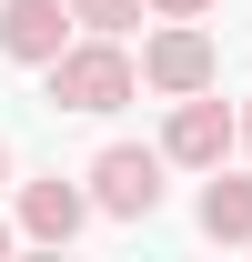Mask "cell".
Here are the masks:
<instances>
[{
	"label": "cell",
	"instance_id": "cell-1",
	"mask_svg": "<svg viewBox=\"0 0 252 262\" xmlns=\"http://www.w3.org/2000/svg\"><path fill=\"white\" fill-rule=\"evenodd\" d=\"M40 71H51V101H61V111H121V101L141 91V71H131V51L111 31L101 40H61Z\"/></svg>",
	"mask_w": 252,
	"mask_h": 262
},
{
	"label": "cell",
	"instance_id": "cell-2",
	"mask_svg": "<svg viewBox=\"0 0 252 262\" xmlns=\"http://www.w3.org/2000/svg\"><path fill=\"white\" fill-rule=\"evenodd\" d=\"M91 202L111 212V222H152V212H161V151L111 141V151L91 162Z\"/></svg>",
	"mask_w": 252,
	"mask_h": 262
},
{
	"label": "cell",
	"instance_id": "cell-3",
	"mask_svg": "<svg viewBox=\"0 0 252 262\" xmlns=\"http://www.w3.org/2000/svg\"><path fill=\"white\" fill-rule=\"evenodd\" d=\"M242 141V121L222 111V101H202V91H182V111H172V131H161V162H182V171H212L222 151Z\"/></svg>",
	"mask_w": 252,
	"mask_h": 262
},
{
	"label": "cell",
	"instance_id": "cell-4",
	"mask_svg": "<svg viewBox=\"0 0 252 262\" xmlns=\"http://www.w3.org/2000/svg\"><path fill=\"white\" fill-rule=\"evenodd\" d=\"M212 71H222V61H212V31H192V20H172V31L141 51V81L172 91V101H182V91H212Z\"/></svg>",
	"mask_w": 252,
	"mask_h": 262
},
{
	"label": "cell",
	"instance_id": "cell-5",
	"mask_svg": "<svg viewBox=\"0 0 252 262\" xmlns=\"http://www.w3.org/2000/svg\"><path fill=\"white\" fill-rule=\"evenodd\" d=\"M61 40H71V0H0V51H10V61L40 71Z\"/></svg>",
	"mask_w": 252,
	"mask_h": 262
},
{
	"label": "cell",
	"instance_id": "cell-6",
	"mask_svg": "<svg viewBox=\"0 0 252 262\" xmlns=\"http://www.w3.org/2000/svg\"><path fill=\"white\" fill-rule=\"evenodd\" d=\"M81 222H91V202L71 192L61 171H51V182H20V232H31V242H71Z\"/></svg>",
	"mask_w": 252,
	"mask_h": 262
},
{
	"label": "cell",
	"instance_id": "cell-7",
	"mask_svg": "<svg viewBox=\"0 0 252 262\" xmlns=\"http://www.w3.org/2000/svg\"><path fill=\"white\" fill-rule=\"evenodd\" d=\"M202 232L212 242H252V182H222V162L202 182Z\"/></svg>",
	"mask_w": 252,
	"mask_h": 262
},
{
	"label": "cell",
	"instance_id": "cell-8",
	"mask_svg": "<svg viewBox=\"0 0 252 262\" xmlns=\"http://www.w3.org/2000/svg\"><path fill=\"white\" fill-rule=\"evenodd\" d=\"M71 20H91V31H111V40H121L131 20H141V0H71Z\"/></svg>",
	"mask_w": 252,
	"mask_h": 262
},
{
	"label": "cell",
	"instance_id": "cell-9",
	"mask_svg": "<svg viewBox=\"0 0 252 262\" xmlns=\"http://www.w3.org/2000/svg\"><path fill=\"white\" fill-rule=\"evenodd\" d=\"M141 10H161V20H202L212 0H141Z\"/></svg>",
	"mask_w": 252,
	"mask_h": 262
},
{
	"label": "cell",
	"instance_id": "cell-10",
	"mask_svg": "<svg viewBox=\"0 0 252 262\" xmlns=\"http://www.w3.org/2000/svg\"><path fill=\"white\" fill-rule=\"evenodd\" d=\"M232 121H242V141H252V101H242V111H232Z\"/></svg>",
	"mask_w": 252,
	"mask_h": 262
},
{
	"label": "cell",
	"instance_id": "cell-11",
	"mask_svg": "<svg viewBox=\"0 0 252 262\" xmlns=\"http://www.w3.org/2000/svg\"><path fill=\"white\" fill-rule=\"evenodd\" d=\"M0 252H10V222H0Z\"/></svg>",
	"mask_w": 252,
	"mask_h": 262
},
{
	"label": "cell",
	"instance_id": "cell-12",
	"mask_svg": "<svg viewBox=\"0 0 252 262\" xmlns=\"http://www.w3.org/2000/svg\"><path fill=\"white\" fill-rule=\"evenodd\" d=\"M0 182H10V151H0Z\"/></svg>",
	"mask_w": 252,
	"mask_h": 262
}]
</instances>
